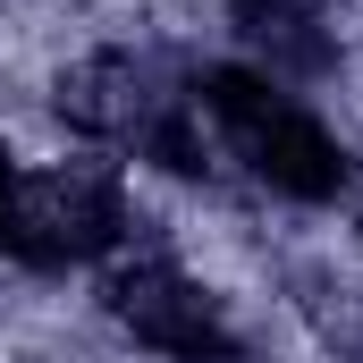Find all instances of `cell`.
I'll return each instance as SVG.
<instances>
[{"label": "cell", "mask_w": 363, "mask_h": 363, "mask_svg": "<svg viewBox=\"0 0 363 363\" xmlns=\"http://www.w3.org/2000/svg\"><path fill=\"white\" fill-rule=\"evenodd\" d=\"M194 110L211 118V135L228 144V161L254 186L287 194V203H338L347 178H355L347 144L279 85V77L245 68V60H211L194 77Z\"/></svg>", "instance_id": "6da1fadb"}, {"label": "cell", "mask_w": 363, "mask_h": 363, "mask_svg": "<svg viewBox=\"0 0 363 363\" xmlns=\"http://www.w3.org/2000/svg\"><path fill=\"white\" fill-rule=\"evenodd\" d=\"M101 313L161 363H245L220 296L203 279H186L178 262H118L101 279Z\"/></svg>", "instance_id": "7a4b0ae2"}, {"label": "cell", "mask_w": 363, "mask_h": 363, "mask_svg": "<svg viewBox=\"0 0 363 363\" xmlns=\"http://www.w3.org/2000/svg\"><path fill=\"white\" fill-rule=\"evenodd\" d=\"M118 237H127L118 186L93 178V169H60V178H26L9 262H26V271H93V262L118 254Z\"/></svg>", "instance_id": "3957f363"}, {"label": "cell", "mask_w": 363, "mask_h": 363, "mask_svg": "<svg viewBox=\"0 0 363 363\" xmlns=\"http://www.w3.org/2000/svg\"><path fill=\"white\" fill-rule=\"evenodd\" d=\"M237 26H245V43L262 51V60H245V68H262V77H313V68H330V43L313 34L321 17L304 9V0H237Z\"/></svg>", "instance_id": "277c9868"}, {"label": "cell", "mask_w": 363, "mask_h": 363, "mask_svg": "<svg viewBox=\"0 0 363 363\" xmlns=\"http://www.w3.org/2000/svg\"><path fill=\"white\" fill-rule=\"evenodd\" d=\"M17 203H26V169H17V152L0 144V254L17 245Z\"/></svg>", "instance_id": "5b68a950"}]
</instances>
